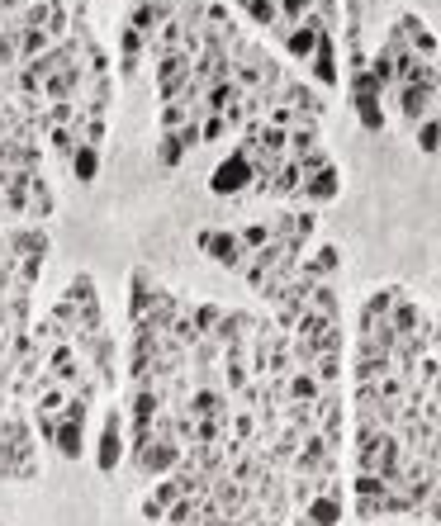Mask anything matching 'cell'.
<instances>
[{
	"mask_svg": "<svg viewBox=\"0 0 441 526\" xmlns=\"http://www.w3.org/2000/svg\"><path fill=\"white\" fill-rule=\"evenodd\" d=\"M5 465H10V441L0 436V479H5Z\"/></svg>",
	"mask_w": 441,
	"mask_h": 526,
	"instance_id": "cell-44",
	"label": "cell"
},
{
	"mask_svg": "<svg viewBox=\"0 0 441 526\" xmlns=\"http://www.w3.org/2000/svg\"><path fill=\"white\" fill-rule=\"evenodd\" d=\"M24 10V0H0V15H19Z\"/></svg>",
	"mask_w": 441,
	"mask_h": 526,
	"instance_id": "cell-45",
	"label": "cell"
},
{
	"mask_svg": "<svg viewBox=\"0 0 441 526\" xmlns=\"http://www.w3.org/2000/svg\"><path fill=\"white\" fill-rule=\"evenodd\" d=\"M418 152L423 157H437V147H441V119L437 114H427V119H418Z\"/></svg>",
	"mask_w": 441,
	"mask_h": 526,
	"instance_id": "cell-39",
	"label": "cell"
},
{
	"mask_svg": "<svg viewBox=\"0 0 441 526\" xmlns=\"http://www.w3.org/2000/svg\"><path fill=\"white\" fill-rule=\"evenodd\" d=\"M124 455H129V408L114 394L110 408H105V422H100V441H95V470L119 474Z\"/></svg>",
	"mask_w": 441,
	"mask_h": 526,
	"instance_id": "cell-1",
	"label": "cell"
},
{
	"mask_svg": "<svg viewBox=\"0 0 441 526\" xmlns=\"http://www.w3.org/2000/svg\"><path fill=\"white\" fill-rule=\"evenodd\" d=\"M181 441H171V436H152L147 432L143 441H138V446H129V455H124V460H129L133 470L138 474H147V479H157V474H171L176 470V465H181Z\"/></svg>",
	"mask_w": 441,
	"mask_h": 526,
	"instance_id": "cell-3",
	"label": "cell"
},
{
	"mask_svg": "<svg viewBox=\"0 0 441 526\" xmlns=\"http://www.w3.org/2000/svg\"><path fill=\"white\" fill-rule=\"evenodd\" d=\"M171 15H176V5H171V0H133V10H129L124 19H129V24H133V29H138L143 38H152Z\"/></svg>",
	"mask_w": 441,
	"mask_h": 526,
	"instance_id": "cell-18",
	"label": "cell"
},
{
	"mask_svg": "<svg viewBox=\"0 0 441 526\" xmlns=\"http://www.w3.org/2000/svg\"><path fill=\"white\" fill-rule=\"evenodd\" d=\"M53 455H62V460H81V455H86V422H76V418H57Z\"/></svg>",
	"mask_w": 441,
	"mask_h": 526,
	"instance_id": "cell-24",
	"label": "cell"
},
{
	"mask_svg": "<svg viewBox=\"0 0 441 526\" xmlns=\"http://www.w3.org/2000/svg\"><path fill=\"white\" fill-rule=\"evenodd\" d=\"M143 57H147V38L133 29L129 19H119V67H114V76H119V81H133L138 67H143Z\"/></svg>",
	"mask_w": 441,
	"mask_h": 526,
	"instance_id": "cell-13",
	"label": "cell"
},
{
	"mask_svg": "<svg viewBox=\"0 0 441 526\" xmlns=\"http://www.w3.org/2000/svg\"><path fill=\"white\" fill-rule=\"evenodd\" d=\"M204 138H200V114L195 119H185L181 128H166V133H157V166L162 171H176V166L185 162V152H195Z\"/></svg>",
	"mask_w": 441,
	"mask_h": 526,
	"instance_id": "cell-7",
	"label": "cell"
},
{
	"mask_svg": "<svg viewBox=\"0 0 441 526\" xmlns=\"http://www.w3.org/2000/svg\"><path fill=\"white\" fill-rule=\"evenodd\" d=\"M313 15V0H280V24L271 29L276 38H285V29H294L299 19H309Z\"/></svg>",
	"mask_w": 441,
	"mask_h": 526,
	"instance_id": "cell-37",
	"label": "cell"
},
{
	"mask_svg": "<svg viewBox=\"0 0 441 526\" xmlns=\"http://www.w3.org/2000/svg\"><path fill=\"white\" fill-rule=\"evenodd\" d=\"M309 309H318L323 318H332V323H342V304H337V294H332V285L323 280V285H313L309 294Z\"/></svg>",
	"mask_w": 441,
	"mask_h": 526,
	"instance_id": "cell-38",
	"label": "cell"
},
{
	"mask_svg": "<svg viewBox=\"0 0 441 526\" xmlns=\"http://www.w3.org/2000/svg\"><path fill=\"white\" fill-rule=\"evenodd\" d=\"M5 247H10V256H48L53 252V242H48V233L43 228H5Z\"/></svg>",
	"mask_w": 441,
	"mask_h": 526,
	"instance_id": "cell-23",
	"label": "cell"
},
{
	"mask_svg": "<svg viewBox=\"0 0 441 526\" xmlns=\"http://www.w3.org/2000/svg\"><path fill=\"white\" fill-rule=\"evenodd\" d=\"M299 195H304L309 204H332L337 200V195H342V171H337V162L309 171V176L299 181Z\"/></svg>",
	"mask_w": 441,
	"mask_h": 526,
	"instance_id": "cell-17",
	"label": "cell"
},
{
	"mask_svg": "<svg viewBox=\"0 0 441 526\" xmlns=\"http://www.w3.org/2000/svg\"><path fill=\"white\" fill-rule=\"evenodd\" d=\"M318 394H323V384H318V375H313V370L294 365L290 375H285V403H313Z\"/></svg>",
	"mask_w": 441,
	"mask_h": 526,
	"instance_id": "cell-25",
	"label": "cell"
},
{
	"mask_svg": "<svg viewBox=\"0 0 441 526\" xmlns=\"http://www.w3.org/2000/svg\"><path fill=\"white\" fill-rule=\"evenodd\" d=\"M299 181H304V171H299V162H294V157H285V162L276 166V176H271V185H266V195H276V200H290V195H299Z\"/></svg>",
	"mask_w": 441,
	"mask_h": 526,
	"instance_id": "cell-27",
	"label": "cell"
},
{
	"mask_svg": "<svg viewBox=\"0 0 441 526\" xmlns=\"http://www.w3.org/2000/svg\"><path fill=\"white\" fill-rule=\"evenodd\" d=\"M337 266H342V247H337V242H323L313 256H304V261H299V275H304L309 285H323V280H332V275H337Z\"/></svg>",
	"mask_w": 441,
	"mask_h": 526,
	"instance_id": "cell-20",
	"label": "cell"
},
{
	"mask_svg": "<svg viewBox=\"0 0 441 526\" xmlns=\"http://www.w3.org/2000/svg\"><path fill=\"white\" fill-rule=\"evenodd\" d=\"M43 143H48V152H57V157H72V147L81 143V119H76V124H53Z\"/></svg>",
	"mask_w": 441,
	"mask_h": 526,
	"instance_id": "cell-32",
	"label": "cell"
},
{
	"mask_svg": "<svg viewBox=\"0 0 441 526\" xmlns=\"http://www.w3.org/2000/svg\"><path fill=\"white\" fill-rule=\"evenodd\" d=\"M185 318L195 323V332H200V337H209V332L219 327V318H223V304H219V299H204V304H185Z\"/></svg>",
	"mask_w": 441,
	"mask_h": 526,
	"instance_id": "cell-29",
	"label": "cell"
},
{
	"mask_svg": "<svg viewBox=\"0 0 441 526\" xmlns=\"http://www.w3.org/2000/svg\"><path fill=\"white\" fill-rule=\"evenodd\" d=\"M67 162H72V176H76V181H81V185H91L95 176H100V147H91V143H76Z\"/></svg>",
	"mask_w": 441,
	"mask_h": 526,
	"instance_id": "cell-28",
	"label": "cell"
},
{
	"mask_svg": "<svg viewBox=\"0 0 441 526\" xmlns=\"http://www.w3.org/2000/svg\"><path fill=\"white\" fill-rule=\"evenodd\" d=\"M228 133H233V124H228L223 114H200V138L204 143H223Z\"/></svg>",
	"mask_w": 441,
	"mask_h": 526,
	"instance_id": "cell-42",
	"label": "cell"
},
{
	"mask_svg": "<svg viewBox=\"0 0 441 526\" xmlns=\"http://www.w3.org/2000/svg\"><path fill=\"white\" fill-rule=\"evenodd\" d=\"M53 48V38L43 34L38 24H29V29H19V62H29V57H43Z\"/></svg>",
	"mask_w": 441,
	"mask_h": 526,
	"instance_id": "cell-34",
	"label": "cell"
},
{
	"mask_svg": "<svg viewBox=\"0 0 441 526\" xmlns=\"http://www.w3.org/2000/svg\"><path fill=\"white\" fill-rule=\"evenodd\" d=\"M313 375H318V384H342V375H347V365H342V351H328V356H313L309 365Z\"/></svg>",
	"mask_w": 441,
	"mask_h": 526,
	"instance_id": "cell-35",
	"label": "cell"
},
{
	"mask_svg": "<svg viewBox=\"0 0 441 526\" xmlns=\"http://www.w3.org/2000/svg\"><path fill=\"white\" fill-rule=\"evenodd\" d=\"M53 209H57V200H53L48 176H43V171H29V209H24V223H48Z\"/></svg>",
	"mask_w": 441,
	"mask_h": 526,
	"instance_id": "cell-22",
	"label": "cell"
},
{
	"mask_svg": "<svg viewBox=\"0 0 441 526\" xmlns=\"http://www.w3.org/2000/svg\"><path fill=\"white\" fill-rule=\"evenodd\" d=\"M185 493V484H181V474L171 470V474H157V489L143 498V522H162L166 517V503H176Z\"/></svg>",
	"mask_w": 441,
	"mask_h": 526,
	"instance_id": "cell-19",
	"label": "cell"
},
{
	"mask_svg": "<svg viewBox=\"0 0 441 526\" xmlns=\"http://www.w3.org/2000/svg\"><path fill=\"white\" fill-rule=\"evenodd\" d=\"M347 100L351 109L361 114V128L366 133H385V91H380V81L370 76V67H347Z\"/></svg>",
	"mask_w": 441,
	"mask_h": 526,
	"instance_id": "cell-2",
	"label": "cell"
},
{
	"mask_svg": "<svg viewBox=\"0 0 441 526\" xmlns=\"http://www.w3.org/2000/svg\"><path fill=\"white\" fill-rule=\"evenodd\" d=\"M195 252L209 256L228 275H242V266H247V247L238 242V228H200L195 233Z\"/></svg>",
	"mask_w": 441,
	"mask_h": 526,
	"instance_id": "cell-4",
	"label": "cell"
},
{
	"mask_svg": "<svg viewBox=\"0 0 441 526\" xmlns=\"http://www.w3.org/2000/svg\"><path fill=\"white\" fill-rule=\"evenodd\" d=\"M323 34H332V29H328V24H323L318 15H309V19H299L294 29H285V38H280V48H285V53H290L294 62H309L313 43H318Z\"/></svg>",
	"mask_w": 441,
	"mask_h": 526,
	"instance_id": "cell-14",
	"label": "cell"
},
{
	"mask_svg": "<svg viewBox=\"0 0 441 526\" xmlns=\"http://www.w3.org/2000/svg\"><path fill=\"white\" fill-rule=\"evenodd\" d=\"M394 484H385L380 474H361L356 470V484H351V493H356V508H351V517L356 522H385V498Z\"/></svg>",
	"mask_w": 441,
	"mask_h": 526,
	"instance_id": "cell-10",
	"label": "cell"
},
{
	"mask_svg": "<svg viewBox=\"0 0 441 526\" xmlns=\"http://www.w3.org/2000/svg\"><path fill=\"white\" fill-rule=\"evenodd\" d=\"M404 294V285H375V290L366 294V304H361V313H370V318H385L389 304Z\"/></svg>",
	"mask_w": 441,
	"mask_h": 526,
	"instance_id": "cell-33",
	"label": "cell"
},
{
	"mask_svg": "<svg viewBox=\"0 0 441 526\" xmlns=\"http://www.w3.org/2000/svg\"><path fill=\"white\" fill-rule=\"evenodd\" d=\"M238 242L247 247V256H252L257 247H266V242H271V223H242V228H238Z\"/></svg>",
	"mask_w": 441,
	"mask_h": 526,
	"instance_id": "cell-41",
	"label": "cell"
},
{
	"mask_svg": "<svg viewBox=\"0 0 441 526\" xmlns=\"http://www.w3.org/2000/svg\"><path fill=\"white\" fill-rule=\"evenodd\" d=\"M323 143V128H318V119L313 114H299V124L290 128V157L294 152H309V147Z\"/></svg>",
	"mask_w": 441,
	"mask_h": 526,
	"instance_id": "cell-30",
	"label": "cell"
},
{
	"mask_svg": "<svg viewBox=\"0 0 441 526\" xmlns=\"http://www.w3.org/2000/svg\"><path fill=\"white\" fill-rule=\"evenodd\" d=\"M190 62L195 57L190 53H162V57H152V81H157V105H166V100H176V95L190 86Z\"/></svg>",
	"mask_w": 441,
	"mask_h": 526,
	"instance_id": "cell-6",
	"label": "cell"
},
{
	"mask_svg": "<svg viewBox=\"0 0 441 526\" xmlns=\"http://www.w3.org/2000/svg\"><path fill=\"white\" fill-rule=\"evenodd\" d=\"M437 86L441 81H408V86H394L389 100H394V109L404 114L408 124H418L427 114H437Z\"/></svg>",
	"mask_w": 441,
	"mask_h": 526,
	"instance_id": "cell-11",
	"label": "cell"
},
{
	"mask_svg": "<svg viewBox=\"0 0 441 526\" xmlns=\"http://www.w3.org/2000/svg\"><path fill=\"white\" fill-rule=\"evenodd\" d=\"M304 67H309V76H313V86H318V91H332V86L342 81V43H337V34L318 38Z\"/></svg>",
	"mask_w": 441,
	"mask_h": 526,
	"instance_id": "cell-9",
	"label": "cell"
},
{
	"mask_svg": "<svg viewBox=\"0 0 441 526\" xmlns=\"http://www.w3.org/2000/svg\"><path fill=\"white\" fill-rule=\"evenodd\" d=\"M280 105L304 109V114H313V119H318V114L328 109V95L318 91L313 81H299V76H285V81H280Z\"/></svg>",
	"mask_w": 441,
	"mask_h": 526,
	"instance_id": "cell-16",
	"label": "cell"
},
{
	"mask_svg": "<svg viewBox=\"0 0 441 526\" xmlns=\"http://www.w3.org/2000/svg\"><path fill=\"white\" fill-rule=\"evenodd\" d=\"M43 157H48V143H19V138L0 143V162L15 171H43Z\"/></svg>",
	"mask_w": 441,
	"mask_h": 526,
	"instance_id": "cell-21",
	"label": "cell"
},
{
	"mask_svg": "<svg viewBox=\"0 0 441 526\" xmlns=\"http://www.w3.org/2000/svg\"><path fill=\"white\" fill-rule=\"evenodd\" d=\"M34 418V432H38V441L53 451V436H57V413H29Z\"/></svg>",
	"mask_w": 441,
	"mask_h": 526,
	"instance_id": "cell-43",
	"label": "cell"
},
{
	"mask_svg": "<svg viewBox=\"0 0 441 526\" xmlns=\"http://www.w3.org/2000/svg\"><path fill=\"white\" fill-rule=\"evenodd\" d=\"M242 190H252V152L247 147H233L219 166H214V176H209V195H219V200H233Z\"/></svg>",
	"mask_w": 441,
	"mask_h": 526,
	"instance_id": "cell-5",
	"label": "cell"
},
{
	"mask_svg": "<svg viewBox=\"0 0 441 526\" xmlns=\"http://www.w3.org/2000/svg\"><path fill=\"white\" fill-rule=\"evenodd\" d=\"M294 522H318V526L347 522V493L342 489H318L304 508H294Z\"/></svg>",
	"mask_w": 441,
	"mask_h": 526,
	"instance_id": "cell-12",
	"label": "cell"
},
{
	"mask_svg": "<svg viewBox=\"0 0 441 526\" xmlns=\"http://www.w3.org/2000/svg\"><path fill=\"white\" fill-rule=\"evenodd\" d=\"M252 152H290V128H276L261 119V133H257V143H252Z\"/></svg>",
	"mask_w": 441,
	"mask_h": 526,
	"instance_id": "cell-36",
	"label": "cell"
},
{
	"mask_svg": "<svg viewBox=\"0 0 441 526\" xmlns=\"http://www.w3.org/2000/svg\"><path fill=\"white\" fill-rule=\"evenodd\" d=\"M67 299H72V309H76V337H86V332H100V327H105L100 290H95L91 275H76L72 285H67ZM76 337H72V342H76Z\"/></svg>",
	"mask_w": 441,
	"mask_h": 526,
	"instance_id": "cell-8",
	"label": "cell"
},
{
	"mask_svg": "<svg viewBox=\"0 0 441 526\" xmlns=\"http://www.w3.org/2000/svg\"><path fill=\"white\" fill-rule=\"evenodd\" d=\"M394 29L404 34V43H408V48H413L418 57H423V62H437V34H432V24H423V15L404 10V15L394 19Z\"/></svg>",
	"mask_w": 441,
	"mask_h": 526,
	"instance_id": "cell-15",
	"label": "cell"
},
{
	"mask_svg": "<svg viewBox=\"0 0 441 526\" xmlns=\"http://www.w3.org/2000/svg\"><path fill=\"white\" fill-rule=\"evenodd\" d=\"M152 290H157V280L147 271H133V294H129V323H138L147 313V304H152Z\"/></svg>",
	"mask_w": 441,
	"mask_h": 526,
	"instance_id": "cell-31",
	"label": "cell"
},
{
	"mask_svg": "<svg viewBox=\"0 0 441 526\" xmlns=\"http://www.w3.org/2000/svg\"><path fill=\"white\" fill-rule=\"evenodd\" d=\"M162 522H200V498H195V493H181L176 503H166Z\"/></svg>",
	"mask_w": 441,
	"mask_h": 526,
	"instance_id": "cell-40",
	"label": "cell"
},
{
	"mask_svg": "<svg viewBox=\"0 0 441 526\" xmlns=\"http://www.w3.org/2000/svg\"><path fill=\"white\" fill-rule=\"evenodd\" d=\"M228 5H233V10H242V15L252 19L257 29H266V34L280 24V0H228Z\"/></svg>",
	"mask_w": 441,
	"mask_h": 526,
	"instance_id": "cell-26",
	"label": "cell"
}]
</instances>
